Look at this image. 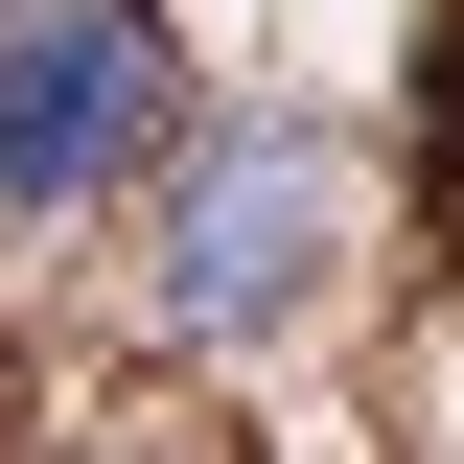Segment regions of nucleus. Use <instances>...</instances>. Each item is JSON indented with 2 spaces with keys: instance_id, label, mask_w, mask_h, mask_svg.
I'll return each instance as SVG.
<instances>
[{
  "instance_id": "1",
  "label": "nucleus",
  "mask_w": 464,
  "mask_h": 464,
  "mask_svg": "<svg viewBox=\"0 0 464 464\" xmlns=\"http://www.w3.org/2000/svg\"><path fill=\"white\" fill-rule=\"evenodd\" d=\"M325 209H348L325 116H232L209 163H186V232H163V302H186L209 348H279V325H302V279H325Z\"/></svg>"
},
{
  "instance_id": "2",
  "label": "nucleus",
  "mask_w": 464,
  "mask_h": 464,
  "mask_svg": "<svg viewBox=\"0 0 464 464\" xmlns=\"http://www.w3.org/2000/svg\"><path fill=\"white\" fill-rule=\"evenodd\" d=\"M163 116V0H24L0 24V209H93Z\"/></svg>"
}]
</instances>
